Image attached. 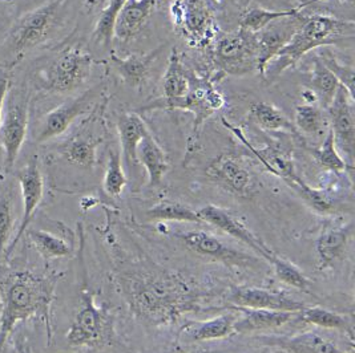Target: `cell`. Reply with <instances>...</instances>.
Instances as JSON below:
<instances>
[{"label": "cell", "mask_w": 355, "mask_h": 353, "mask_svg": "<svg viewBox=\"0 0 355 353\" xmlns=\"http://www.w3.org/2000/svg\"><path fill=\"white\" fill-rule=\"evenodd\" d=\"M216 62L227 75L241 76L257 69L256 33L239 31L226 33L217 40Z\"/></svg>", "instance_id": "cell-4"}, {"label": "cell", "mask_w": 355, "mask_h": 353, "mask_svg": "<svg viewBox=\"0 0 355 353\" xmlns=\"http://www.w3.org/2000/svg\"><path fill=\"white\" fill-rule=\"evenodd\" d=\"M28 237L37 253L44 259L68 257L72 254V246L68 242L42 230H30Z\"/></svg>", "instance_id": "cell-33"}, {"label": "cell", "mask_w": 355, "mask_h": 353, "mask_svg": "<svg viewBox=\"0 0 355 353\" xmlns=\"http://www.w3.org/2000/svg\"><path fill=\"white\" fill-rule=\"evenodd\" d=\"M197 214L202 222L214 226L227 235L243 242L246 246L253 248L263 259L268 260L273 255V251L269 250L252 231H249L245 225H243L237 218H234L229 211L217 208L214 205H208L198 210Z\"/></svg>", "instance_id": "cell-13"}, {"label": "cell", "mask_w": 355, "mask_h": 353, "mask_svg": "<svg viewBox=\"0 0 355 353\" xmlns=\"http://www.w3.org/2000/svg\"><path fill=\"white\" fill-rule=\"evenodd\" d=\"M127 176L123 169V162H121V154L116 150L110 152V160H108V166L104 174V181H103V188L104 192L111 195V197H119L123 193L124 188L127 186Z\"/></svg>", "instance_id": "cell-36"}, {"label": "cell", "mask_w": 355, "mask_h": 353, "mask_svg": "<svg viewBox=\"0 0 355 353\" xmlns=\"http://www.w3.org/2000/svg\"><path fill=\"white\" fill-rule=\"evenodd\" d=\"M28 125V104L14 98L6 108L0 124V149L3 150L4 169L10 170L15 165L24 144Z\"/></svg>", "instance_id": "cell-8"}, {"label": "cell", "mask_w": 355, "mask_h": 353, "mask_svg": "<svg viewBox=\"0 0 355 353\" xmlns=\"http://www.w3.org/2000/svg\"><path fill=\"white\" fill-rule=\"evenodd\" d=\"M127 0H110L107 6L101 10L97 17L95 30H94V40L97 44L104 47H110L114 36V28L119 17L125 6Z\"/></svg>", "instance_id": "cell-31"}, {"label": "cell", "mask_w": 355, "mask_h": 353, "mask_svg": "<svg viewBox=\"0 0 355 353\" xmlns=\"http://www.w3.org/2000/svg\"><path fill=\"white\" fill-rule=\"evenodd\" d=\"M96 95V91L91 89L83 93L81 96L65 101L64 104L59 105L52 112H49L44 120L37 141L46 143L51 138L63 134L65 130L72 125V123L85 112V109L92 104Z\"/></svg>", "instance_id": "cell-14"}, {"label": "cell", "mask_w": 355, "mask_h": 353, "mask_svg": "<svg viewBox=\"0 0 355 353\" xmlns=\"http://www.w3.org/2000/svg\"><path fill=\"white\" fill-rule=\"evenodd\" d=\"M232 302L237 307L252 309L268 311H286L300 312L305 305L284 293L263 289H237L230 296Z\"/></svg>", "instance_id": "cell-15"}, {"label": "cell", "mask_w": 355, "mask_h": 353, "mask_svg": "<svg viewBox=\"0 0 355 353\" xmlns=\"http://www.w3.org/2000/svg\"><path fill=\"white\" fill-rule=\"evenodd\" d=\"M4 1H7V3H10V1H12V0H0V3H4Z\"/></svg>", "instance_id": "cell-44"}, {"label": "cell", "mask_w": 355, "mask_h": 353, "mask_svg": "<svg viewBox=\"0 0 355 353\" xmlns=\"http://www.w3.org/2000/svg\"><path fill=\"white\" fill-rule=\"evenodd\" d=\"M339 82L336 76L323 65L320 59L314 62L313 71L310 73L309 80V89L314 92L317 100L320 102V107L322 109H327L331 101L334 100L336 93L338 91Z\"/></svg>", "instance_id": "cell-25"}, {"label": "cell", "mask_w": 355, "mask_h": 353, "mask_svg": "<svg viewBox=\"0 0 355 353\" xmlns=\"http://www.w3.org/2000/svg\"><path fill=\"white\" fill-rule=\"evenodd\" d=\"M156 0H127L116 23L114 36L123 42L130 40L146 26L153 12Z\"/></svg>", "instance_id": "cell-20"}, {"label": "cell", "mask_w": 355, "mask_h": 353, "mask_svg": "<svg viewBox=\"0 0 355 353\" xmlns=\"http://www.w3.org/2000/svg\"><path fill=\"white\" fill-rule=\"evenodd\" d=\"M92 56L79 47L64 51L47 71V87L58 93L78 89L91 75Z\"/></svg>", "instance_id": "cell-6"}, {"label": "cell", "mask_w": 355, "mask_h": 353, "mask_svg": "<svg viewBox=\"0 0 355 353\" xmlns=\"http://www.w3.org/2000/svg\"><path fill=\"white\" fill-rule=\"evenodd\" d=\"M19 183L23 195V217L17 230V237L7 248L6 257H8L17 247V242L27 233L33 222L35 212L39 208L44 195V181L39 169L37 159L33 157L19 173Z\"/></svg>", "instance_id": "cell-10"}, {"label": "cell", "mask_w": 355, "mask_h": 353, "mask_svg": "<svg viewBox=\"0 0 355 353\" xmlns=\"http://www.w3.org/2000/svg\"><path fill=\"white\" fill-rule=\"evenodd\" d=\"M160 49L150 51L146 55H130L127 57L112 56V63L123 81L130 88H139L146 80L150 64L155 62Z\"/></svg>", "instance_id": "cell-23"}, {"label": "cell", "mask_w": 355, "mask_h": 353, "mask_svg": "<svg viewBox=\"0 0 355 353\" xmlns=\"http://www.w3.org/2000/svg\"><path fill=\"white\" fill-rule=\"evenodd\" d=\"M59 276H37L31 273H12L3 291L0 318V352L17 323L42 316L51 335V305Z\"/></svg>", "instance_id": "cell-1"}, {"label": "cell", "mask_w": 355, "mask_h": 353, "mask_svg": "<svg viewBox=\"0 0 355 353\" xmlns=\"http://www.w3.org/2000/svg\"><path fill=\"white\" fill-rule=\"evenodd\" d=\"M207 174L240 195H246L252 188L250 173L230 154H221L211 161Z\"/></svg>", "instance_id": "cell-16"}, {"label": "cell", "mask_w": 355, "mask_h": 353, "mask_svg": "<svg viewBox=\"0 0 355 353\" xmlns=\"http://www.w3.org/2000/svg\"><path fill=\"white\" fill-rule=\"evenodd\" d=\"M178 237L196 254L224 262L229 266L243 267L256 262L254 257H249L243 251H239L230 246H226L224 242L205 231H188L178 234Z\"/></svg>", "instance_id": "cell-12"}, {"label": "cell", "mask_w": 355, "mask_h": 353, "mask_svg": "<svg viewBox=\"0 0 355 353\" xmlns=\"http://www.w3.org/2000/svg\"><path fill=\"white\" fill-rule=\"evenodd\" d=\"M63 0H51L17 20L11 33V44L17 53L33 48L47 39L55 27Z\"/></svg>", "instance_id": "cell-5"}, {"label": "cell", "mask_w": 355, "mask_h": 353, "mask_svg": "<svg viewBox=\"0 0 355 353\" xmlns=\"http://www.w3.org/2000/svg\"><path fill=\"white\" fill-rule=\"evenodd\" d=\"M320 60L336 76L339 85H342L347 93L354 98V68L352 65L340 64L331 53H322Z\"/></svg>", "instance_id": "cell-40"}, {"label": "cell", "mask_w": 355, "mask_h": 353, "mask_svg": "<svg viewBox=\"0 0 355 353\" xmlns=\"http://www.w3.org/2000/svg\"><path fill=\"white\" fill-rule=\"evenodd\" d=\"M315 1H317V0H315ZM345 1H349V3H353V1H354V0H345Z\"/></svg>", "instance_id": "cell-45"}, {"label": "cell", "mask_w": 355, "mask_h": 353, "mask_svg": "<svg viewBox=\"0 0 355 353\" xmlns=\"http://www.w3.org/2000/svg\"><path fill=\"white\" fill-rule=\"evenodd\" d=\"M313 156L322 168L334 173H342L349 168L347 163L342 159V156L339 154L338 149L334 143L333 132L330 129L326 133L322 145L318 149L313 150Z\"/></svg>", "instance_id": "cell-35"}, {"label": "cell", "mask_w": 355, "mask_h": 353, "mask_svg": "<svg viewBox=\"0 0 355 353\" xmlns=\"http://www.w3.org/2000/svg\"><path fill=\"white\" fill-rule=\"evenodd\" d=\"M300 318L309 324L321 327V328H327V329H347L349 328V321L346 320L343 316H340L336 312H331L329 309H324L321 307H310L306 308L304 307L298 312Z\"/></svg>", "instance_id": "cell-37"}, {"label": "cell", "mask_w": 355, "mask_h": 353, "mask_svg": "<svg viewBox=\"0 0 355 353\" xmlns=\"http://www.w3.org/2000/svg\"><path fill=\"white\" fill-rule=\"evenodd\" d=\"M17 353H33V348L26 343V341H17Z\"/></svg>", "instance_id": "cell-43"}, {"label": "cell", "mask_w": 355, "mask_h": 353, "mask_svg": "<svg viewBox=\"0 0 355 353\" xmlns=\"http://www.w3.org/2000/svg\"><path fill=\"white\" fill-rule=\"evenodd\" d=\"M329 129L333 132L334 143L345 153L347 166L353 168L355 147L354 98L339 85L334 100L326 109Z\"/></svg>", "instance_id": "cell-7"}, {"label": "cell", "mask_w": 355, "mask_h": 353, "mask_svg": "<svg viewBox=\"0 0 355 353\" xmlns=\"http://www.w3.org/2000/svg\"><path fill=\"white\" fill-rule=\"evenodd\" d=\"M352 225H330L323 227L322 233L317 239V254L320 257L321 269L331 266L345 254L352 237Z\"/></svg>", "instance_id": "cell-19"}, {"label": "cell", "mask_w": 355, "mask_h": 353, "mask_svg": "<svg viewBox=\"0 0 355 353\" xmlns=\"http://www.w3.org/2000/svg\"><path fill=\"white\" fill-rule=\"evenodd\" d=\"M250 116L256 121L259 128L269 130V132H279L286 130L295 133L297 129L291 120L281 112L275 105L268 101H259L252 105Z\"/></svg>", "instance_id": "cell-29"}, {"label": "cell", "mask_w": 355, "mask_h": 353, "mask_svg": "<svg viewBox=\"0 0 355 353\" xmlns=\"http://www.w3.org/2000/svg\"><path fill=\"white\" fill-rule=\"evenodd\" d=\"M263 344L277 347L288 353H346L315 332H305L295 336L266 337Z\"/></svg>", "instance_id": "cell-18"}, {"label": "cell", "mask_w": 355, "mask_h": 353, "mask_svg": "<svg viewBox=\"0 0 355 353\" xmlns=\"http://www.w3.org/2000/svg\"><path fill=\"white\" fill-rule=\"evenodd\" d=\"M268 262L273 266L275 276L279 282L291 286L293 289L307 291L310 286L309 279L293 263L282 257H275V254L268 259Z\"/></svg>", "instance_id": "cell-38"}, {"label": "cell", "mask_w": 355, "mask_h": 353, "mask_svg": "<svg viewBox=\"0 0 355 353\" xmlns=\"http://www.w3.org/2000/svg\"><path fill=\"white\" fill-rule=\"evenodd\" d=\"M146 218L150 221H175V222H191V224H201L197 211L191 209L189 206L165 199L155 205L152 209L146 211Z\"/></svg>", "instance_id": "cell-32"}, {"label": "cell", "mask_w": 355, "mask_h": 353, "mask_svg": "<svg viewBox=\"0 0 355 353\" xmlns=\"http://www.w3.org/2000/svg\"><path fill=\"white\" fill-rule=\"evenodd\" d=\"M304 17L298 14L295 17L281 19L256 33L257 71L262 78H265L268 64L291 42L293 35L301 27Z\"/></svg>", "instance_id": "cell-9"}, {"label": "cell", "mask_w": 355, "mask_h": 353, "mask_svg": "<svg viewBox=\"0 0 355 353\" xmlns=\"http://www.w3.org/2000/svg\"><path fill=\"white\" fill-rule=\"evenodd\" d=\"M12 222L11 199L3 194L0 195V263L4 257V250L10 242Z\"/></svg>", "instance_id": "cell-41"}, {"label": "cell", "mask_w": 355, "mask_h": 353, "mask_svg": "<svg viewBox=\"0 0 355 353\" xmlns=\"http://www.w3.org/2000/svg\"><path fill=\"white\" fill-rule=\"evenodd\" d=\"M310 4H311V1H306V3L301 4L300 7H295V8H291V10H282V11H270V10H263V8H250L241 17L240 28L252 33H259L265 27H268L269 24L275 23L277 20L295 17V15L301 14V11Z\"/></svg>", "instance_id": "cell-27"}, {"label": "cell", "mask_w": 355, "mask_h": 353, "mask_svg": "<svg viewBox=\"0 0 355 353\" xmlns=\"http://www.w3.org/2000/svg\"><path fill=\"white\" fill-rule=\"evenodd\" d=\"M105 320L97 308L94 296L85 292L81 298L80 309L67 334V341L72 347L96 345L104 336Z\"/></svg>", "instance_id": "cell-11"}, {"label": "cell", "mask_w": 355, "mask_h": 353, "mask_svg": "<svg viewBox=\"0 0 355 353\" xmlns=\"http://www.w3.org/2000/svg\"><path fill=\"white\" fill-rule=\"evenodd\" d=\"M137 161L146 168L149 186H159L169 169V163L162 146L157 144L150 132L137 146Z\"/></svg>", "instance_id": "cell-22"}, {"label": "cell", "mask_w": 355, "mask_h": 353, "mask_svg": "<svg viewBox=\"0 0 355 353\" xmlns=\"http://www.w3.org/2000/svg\"><path fill=\"white\" fill-rule=\"evenodd\" d=\"M236 318L230 314L218 316L209 321H204L188 328V336L193 341L220 340L234 334Z\"/></svg>", "instance_id": "cell-30"}, {"label": "cell", "mask_w": 355, "mask_h": 353, "mask_svg": "<svg viewBox=\"0 0 355 353\" xmlns=\"http://www.w3.org/2000/svg\"><path fill=\"white\" fill-rule=\"evenodd\" d=\"M354 21L333 17H305L291 42L266 66L265 78L275 76L295 64L313 49L354 40Z\"/></svg>", "instance_id": "cell-2"}, {"label": "cell", "mask_w": 355, "mask_h": 353, "mask_svg": "<svg viewBox=\"0 0 355 353\" xmlns=\"http://www.w3.org/2000/svg\"><path fill=\"white\" fill-rule=\"evenodd\" d=\"M180 17L189 39L201 42L209 31V12L202 0H184L178 3Z\"/></svg>", "instance_id": "cell-24"}, {"label": "cell", "mask_w": 355, "mask_h": 353, "mask_svg": "<svg viewBox=\"0 0 355 353\" xmlns=\"http://www.w3.org/2000/svg\"><path fill=\"white\" fill-rule=\"evenodd\" d=\"M101 141L87 138H75L65 146L67 160L80 168H94L96 165L97 146Z\"/></svg>", "instance_id": "cell-34"}, {"label": "cell", "mask_w": 355, "mask_h": 353, "mask_svg": "<svg viewBox=\"0 0 355 353\" xmlns=\"http://www.w3.org/2000/svg\"><path fill=\"white\" fill-rule=\"evenodd\" d=\"M225 104L223 95L210 84L209 81H200L197 85L192 84L185 96L175 98H160L149 102L143 112L146 111H159V109H181L188 111L194 114L193 134H197L198 129L204 124L207 118H209L213 113L220 111Z\"/></svg>", "instance_id": "cell-3"}, {"label": "cell", "mask_w": 355, "mask_h": 353, "mask_svg": "<svg viewBox=\"0 0 355 353\" xmlns=\"http://www.w3.org/2000/svg\"><path fill=\"white\" fill-rule=\"evenodd\" d=\"M191 88V79L187 73V69L181 63L180 55L176 49L172 51L168 66L162 79V89L165 98L185 96Z\"/></svg>", "instance_id": "cell-26"}, {"label": "cell", "mask_w": 355, "mask_h": 353, "mask_svg": "<svg viewBox=\"0 0 355 353\" xmlns=\"http://www.w3.org/2000/svg\"><path fill=\"white\" fill-rule=\"evenodd\" d=\"M8 85H10V81H8V79H6V78L0 79V124H1L3 107H4V101H6V96H7ZM0 168H1V163H0Z\"/></svg>", "instance_id": "cell-42"}, {"label": "cell", "mask_w": 355, "mask_h": 353, "mask_svg": "<svg viewBox=\"0 0 355 353\" xmlns=\"http://www.w3.org/2000/svg\"><path fill=\"white\" fill-rule=\"evenodd\" d=\"M243 312L241 319L234 321V332L237 334H250L261 332L268 329L279 328L288 323H291L297 312L286 311H268V309H252L237 307Z\"/></svg>", "instance_id": "cell-17"}, {"label": "cell", "mask_w": 355, "mask_h": 353, "mask_svg": "<svg viewBox=\"0 0 355 353\" xmlns=\"http://www.w3.org/2000/svg\"><path fill=\"white\" fill-rule=\"evenodd\" d=\"M294 127L310 137H318L324 134V132L329 130L326 111L320 105H298L294 113Z\"/></svg>", "instance_id": "cell-28"}, {"label": "cell", "mask_w": 355, "mask_h": 353, "mask_svg": "<svg viewBox=\"0 0 355 353\" xmlns=\"http://www.w3.org/2000/svg\"><path fill=\"white\" fill-rule=\"evenodd\" d=\"M291 186L301 194L307 203L318 212H331L334 210V201L333 198L326 193L324 190H318L311 186H309L306 182H304L300 176H297L289 182Z\"/></svg>", "instance_id": "cell-39"}, {"label": "cell", "mask_w": 355, "mask_h": 353, "mask_svg": "<svg viewBox=\"0 0 355 353\" xmlns=\"http://www.w3.org/2000/svg\"><path fill=\"white\" fill-rule=\"evenodd\" d=\"M117 132L120 137V144L123 149V156L128 166L139 163L137 161V146L141 140L149 133L141 116L136 113H124L117 121Z\"/></svg>", "instance_id": "cell-21"}]
</instances>
